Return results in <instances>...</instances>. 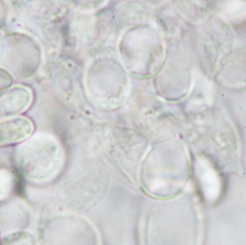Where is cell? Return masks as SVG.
Segmentation results:
<instances>
[{"mask_svg":"<svg viewBox=\"0 0 246 245\" xmlns=\"http://www.w3.org/2000/svg\"><path fill=\"white\" fill-rule=\"evenodd\" d=\"M0 244H1V242H0Z\"/></svg>","mask_w":246,"mask_h":245,"instance_id":"cell-8","label":"cell"},{"mask_svg":"<svg viewBox=\"0 0 246 245\" xmlns=\"http://www.w3.org/2000/svg\"><path fill=\"white\" fill-rule=\"evenodd\" d=\"M28 223L29 211L23 203L13 200L0 203V230L20 231L18 229Z\"/></svg>","mask_w":246,"mask_h":245,"instance_id":"cell-3","label":"cell"},{"mask_svg":"<svg viewBox=\"0 0 246 245\" xmlns=\"http://www.w3.org/2000/svg\"><path fill=\"white\" fill-rule=\"evenodd\" d=\"M61 150L57 142L46 135L29 138L16 149L15 162L21 177L32 184L49 183L62 165Z\"/></svg>","mask_w":246,"mask_h":245,"instance_id":"cell-1","label":"cell"},{"mask_svg":"<svg viewBox=\"0 0 246 245\" xmlns=\"http://www.w3.org/2000/svg\"><path fill=\"white\" fill-rule=\"evenodd\" d=\"M12 83V77L4 70L0 69V95L2 94Z\"/></svg>","mask_w":246,"mask_h":245,"instance_id":"cell-7","label":"cell"},{"mask_svg":"<svg viewBox=\"0 0 246 245\" xmlns=\"http://www.w3.org/2000/svg\"><path fill=\"white\" fill-rule=\"evenodd\" d=\"M30 103V94L23 88L10 91L0 99V119L8 118L24 112Z\"/></svg>","mask_w":246,"mask_h":245,"instance_id":"cell-4","label":"cell"},{"mask_svg":"<svg viewBox=\"0 0 246 245\" xmlns=\"http://www.w3.org/2000/svg\"><path fill=\"white\" fill-rule=\"evenodd\" d=\"M0 245H35V241L28 232L20 230L9 233Z\"/></svg>","mask_w":246,"mask_h":245,"instance_id":"cell-6","label":"cell"},{"mask_svg":"<svg viewBox=\"0 0 246 245\" xmlns=\"http://www.w3.org/2000/svg\"><path fill=\"white\" fill-rule=\"evenodd\" d=\"M17 186L18 177L16 171L10 168L0 167V203L10 198Z\"/></svg>","mask_w":246,"mask_h":245,"instance_id":"cell-5","label":"cell"},{"mask_svg":"<svg viewBox=\"0 0 246 245\" xmlns=\"http://www.w3.org/2000/svg\"><path fill=\"white\" fill-rule=\"evenodd\" d=\"M33 132V124L28 118L19 116L0 121V146L27 140Z\"/></svg>","mask_w":246,"mask_h":245,"instance_id":"cell-2","label":"cell"}]
</instances>
